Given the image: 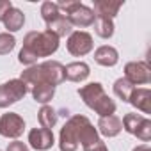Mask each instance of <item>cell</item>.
<instances>
[{
    "mask_svg": "<svg viewBox=\"0 0 151 151\" xmlns=\"http://www.w3.org/2000/svg\"><path fill=\"white\" fill-rule=\"evenodd\" d=\"M100 140L98 130L91 124V121L86 116H73L68 119V123L62 126L60 130V137H59V147L60 151H77L78 146L82 144H93Z\"/></svg>",
    "mask_w": 151,
    "mask_h": 151,
    "instance_id": "1",
    "label": "cell"
},
{
    "mask_svg": "<svg viewBox=\"0 0 151 151\" xmlns=\"http://www.w3.org/2000/svg\"><path fill=\"white\" fill-rule=\"evenodd\" d=\"M59 48V37L50 30L43 32H29L23 39V48L18 53V60L22 64H34L39 57H48L55 53Z\"/></svg>",
    "mask_w": 151,
    "mask_h": 151,
    "instance_id": "2",
    "label": "cell"
},
{
    "mask_svg": "<svg viewBox=\"0 0 151 151\" xmlns=\"http://www.w3.org/2000/svg\"><path fill=\"white\" fill-rule=\"evenodd\" d=\"M20 80H23L27 86L29 84L30 86H37V84L59 86L64 82V66L57 60H46L22 71Z\"/></svg>",
    "mask_w": 151,
    "mask_h": 151,
    "instance_id": "3",
    "label": "cell"
},
{
    "mask_svg": "<svg viewBox=\"0 0 151 151\" xmlns=\"http://www.w3.org/2000/svg\"><path fill=\"white\" fill-rule=\"evenodd\" d=\"M78 96L84 100V103L93 109L100 117H107V116H114L116 112V103L114 100L109 98V94L105 93L103 86L100 82H91L84 87L78 89Z\"/></svg>",
    "mask_w": 151,
    "mask_h": 151,
    "instance_id": "4",
    "label": "cell"
},
{
    "mask_svg": "<svg viewBox=\"0 0 151 151\" xmlns=\"http://www.w3.org/2000/svg\"><path fill=\"white\" fill-rule=\"evenodd\" d=\"M41 16H43V20L46 23V30H50L57 37H64V36H69L73 32L71 23L59 11V7H57L55 2H43V6H41Z\"/></svg>",
    "mask_w": 151,
    "mask_h": 151,
    "instance_id": "5",
    "label": "cell"
},
{
    "mask_svg": "<svg viewBox=\"0 0 151 151\" xmlns=\"http://www.w3.org/2000/svg\"><path fill=\"white\" fill-rule=\"evenodd\" d=\"M59 11H64L68 22L71 23V27H89L94 25L96 14L93 13V9H89L87 6L80 4V2H73V0H60L55 2Z\"/></svg>",
    "mask_w": 151,
    "mask_h": 151,
    "instance_id": "6",
    "label": "cell"
},
{
    "mask_svg": "<svg viewBox=\"0 0 151 151\" xmlns=\"http://www.w3.org/2000/svg\"><path fill=\"white\" fill-rule=\"evenodd\" d=\"M27 93H29V86L20 78H13L9 82H4L0 86V109H6V107L16 103Z\"/></svg>",
    "mask_w": 151,
    "mask_h": 151,
    "instance_id": "7",
    "label": "cell"
},
{
    "mask_svg": "<svg viewBox=\"0 0 151 151\" xmlns=\"http://www.w3.org/2000/svg\"><path fill=\"white\" fill-rule=\"evenodd\" d=\"M121 123H123V128L128 133L139 137L140 140L147 142L151 139V121L146 119L144 116H140V114H126Z\"/></svg>",
    "mask_w": 151,
    "mask_h": 151,
    "instance_id": "8",
    "label": "cell"
},
{
    "mask_svg": "<svg viewBox=\"0 0 151 151\" xmlns=\"http://www.w3.org/2000/svg\"><path fill=\"white\" fill-rule=\"evenodd\" d=\"M68 52L75 57H82L86 53H89L93 50V36L89 32L84 30H77V32H71L68 37Z\"/></svg>",
    "mask_w": 151,
    "mask_h": 151,
    "instance_id": "9",
    "label": "cell"
},
{
    "mask_svg": "<svg viewBox=\"0 0 151 151\" xmlns=\"http://www.w3.org/2000/svg\"><path fill=\"white\" fill-rule=\"evenodd\" d=\"M25 130V121L14 112H7L0 117V135L7 139H18Z\"/></svg>",
    "mask_w": 151,
    "mask_h": 151,
    "instance_id": "10",
    "label": "cell"
},
{
    "mask_svg": "<svg viewBox=\"0 0 151 151\" xmlns=\"http://www.w3.org/2000/svg\"><path fill=\"white\" fill-rule=\"evenodd\" d=\"M124 78L132 86L139 84H147L151 80V68L147 62L139 60V62H128L124 66Z\"/></svg>",
    "mask_w": 151,
    "mask_h": 151,
    "instance_id": "11",
    "label": "cell"
},
{
    "mask_svg": "<svg viewBox=\"0 0 151 151\" xmlns=\"http://www.w3.org/2000/svg\"><path fill=\"white\" fill-rule=\"evenodd\" d=\"M53 132L46 128H32L29 132V144L37 151H46L53 146Z\"/></svg>",
    "mask_w": 151,
    "mask_h": 151,
    "instance_id": "12",
    "label": "cell"
},
{
    "mask_svg": "<svg viewBox=\"0 0 151 151\" xmlns=\"http://www.w3.org/2000/svg\"><path fill=\"white\" fill-rule=\"evenodd\" d=\"M124 2H121V0H117V2H114V0H96L94 2V14L96 18H107V20H112L117 11L123 7Z\"/></svg>",
    "mask_w": 151,
    "mask_h": 151,
    "instance_id": "13",
    "label": "cell"
},
{
    "mask_svg": "<svg viewBox=\"0 0 151 151\" xmlns=\"http://www.w3.org/2000/svg\"><path fill=\"white\" fill-rule=\"evenodd\" d=\"M128 103H132L135 109L142 110L144 114H149V112H151V91L146 89V87L133 89Z\"/></svg>",
    "mask_w": 151,
    "mask_h": 151,
    "instance_id": "14",
    "label": "cell"
},
{
    "mask_svg": "<svg viewBox=\"0 0 151 151\" xmlns=\"http://www.w3.org/2000/svg\"><path fill=\"white\" fill-rule=\"evenodd\" d=\"M89 66L86 62H71L64 66V80L71 82H82L89 77Z\"/></svg>",
    "mask_w": 151,
    "mask_h": 151,
    "instance_id": "15",
    "label": "cell"
},
{
    "mask_svg": "<svg viewBox=\"0 0 151 151\" xmlns=\"http://www.w3.org/2000/svg\"><path fill=\"white\" fill-rule=\"evenodd\" d=\"M121 130H123V123L117 116L100 117V121H98V132L105 137H116Z\"/></svg>",
    "mask_w": 151,
    "mask_h": 151,
    "instance_id": "16",
    "label": "cell"
},
{
    "mask_svg": "<svg viewBox=\"0 0 151 151\" xmlns=\"http://www.w3.org/2000/svg\"><path fill=\"white\" fill-rule=\"evenodd\" d=\"M94 60L101 66H116L117 60H119V53L114 46H109V45H103L100 46L96 52H94Z\"/></svg>",
    "mask_w": 151,
    "mask_h": 151,
    "instance_id": "17",
    "label": "cell"
},
{
    "mask_svg": "<svg viewBox=\"0 0 151 151\" xmlns=\"http://www.w3.org/2000/svg\"><path fill=\"white\" fill-rule=\"evenodd\" d=\"M4 25H6V29L9 30V32H16V30H20L22 27H23V23H25V14L20 11V9H16V7H11L7 13H6V16H4Z\"/></svg>",
    "mask_w": 151,
    "mask_h": 151,
    "instance_id": "18",
    "label": "cell"
},
{
    "mask_svg": "<svg viewBox=\"0 0 151 151\" xmlns=\"http://www.w3.org/2000/svg\"><path fill=\"white\" fill-rule=\"evenodd\" d=\"M55 94V86H50V84H37V86H32V96L37 103H43L46 105Z\"/></svg>",
    "mask_w": 151,
    "mask_h": 151,
    "instance_id": "19",
    "label": "cell"
},
{
    "mask_svg": "<svg viewBox=\"0 0 151 151\" xmlns=\"http://www.w3.org/2000/svg\"><path fill=\"white\" fill-rule=\"evenodd\" d=\"M37 119H39V124L41 128H46V130H52L57 123V112L55 109H52L50 105H43L41 110L37 112Z\"/></svg>",
    "mask_w": 151,
    "mask_h": 151,
    "instance_id": "20",
    "label": "cell"
},
{
    "mask_svg": "<svg viewBox=\"0 0 151 151\" xmlns=\"http://www.w3.org/2000/svg\"><path fill=\"white\" fill-rule=\"evenodd\" d=\"M133 89H135V86H132L126 78H117L114 82V93L123 101H130V96H132V91Z\"/></svg>",
    "mask_w": 151,
    "mask_h": 151,
    "instance_id": "21",
    "label": "cell"
},
{
    "mask_svg": "<svg viewBox=\"0 0 151 151\" xmlns=\"http://www.w3.org/2000/svg\"><path fill=\"white\" fill-rule=\"evenodd\" d=\"M94 30H96V34L100 37L109 39L114 34V22L112 20H107V18H96L94 20Z\"/></svg>",
    "mask_w": 151,
    "mask_h": 151,
    "instance_id": "22",
    "label": "cell"
},
{
    "mask_svg": "<svg viewBox=\"0 0 151 151\" xmlns=\"http://www.w3.org/2000/svg\"><path fill=\"white\" fill-rule=\"evenodd\" d=\"M14 46H16V39H14L13 34H9V32H2V34H0V55L9 53Z\"/></svg>",
    "mask_w": 151,
    "mask_h": 151,
    "instance_id": "23",
    "label": "cell"
},
{
    "mask_svg": "<svg viewBox=\"0 0 151 151\" xmlns=\"http://www.w3.org/2000/svg\"><path fill=\"white\" fill-rule=\"evenodd\" d=\"M84 151H109V149H107L105 142L100 139V140H96V142H93V144L84 146Z\"/></svg>",
    "mask_w": 151,
    "mask_h": 151,
    "instance_id": "24",
    "label": "cell"
},
{
    "mask_svg": "<svg viewBox=\"0 0 151 151\" xmlns=\"http://www.w3.org/2000/svg\"><path fill=\"white\" fill-rule=\"evenodd\" d=\"M6 151H29V146L23 144V142H20V140H14V142H11L7 146Z\"/></svg>",
    "mask_w": 151,
    "mask_h": 151,
    "instance_id": "25",
    "label": "cell"
},
{
    "mask_svg": "<svg viewBox=\"0 0 151 151\" xmlns=\"http://www.w3.org/2000/svg\"><path fill=\"white\" fill-rule=\"evenodd\" d=\"M13 7V4H11V0H0V22L4 20V16H6V13L9 11Z\"/></svg>",
    "mask_w": 151,
    "mask_h": 151,
    "instance_id": "26",
    "label": "cell"
},
{
    "mask_svg": "<svg viewBox=\"0 0 151 151\" xmlns=\"http://www.w3.org/2000/svg\"><path fill=\"white\" fill-rule=\"evenodd\" d=\"M133 151H151V149H149L147 146H137V147H135Z\"/></svg>",
    "mask_w": 151,
    "mask_h": 151,
    "instance_id": "27",
    "label": "cell"
}]
</instances>
